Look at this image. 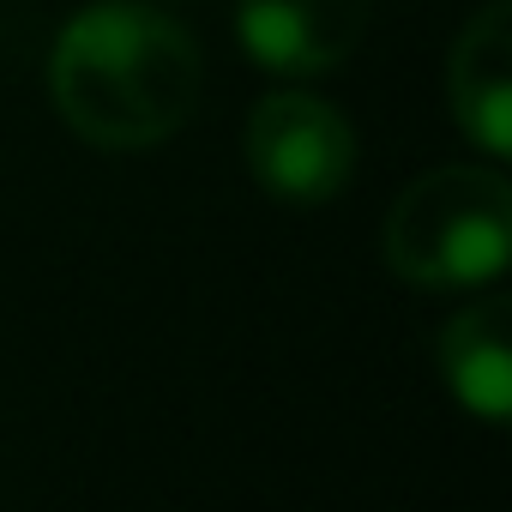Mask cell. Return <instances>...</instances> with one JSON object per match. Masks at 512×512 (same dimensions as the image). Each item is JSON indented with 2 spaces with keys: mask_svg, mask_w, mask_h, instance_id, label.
Wrapping results in <instances>:
<instances>
[{
  "mask_svg": "<svg viewBox=\"0 0 512 512\" xmlns=\"http://www.w3.org/2000/svg\"><path fill=\"white\" fill-rule=\"evenodd\" d=\"M440 380L470 416H482V422H506L512 416L506 296H482V302H470L464 314L446 320V332H440Z\"/></svg>",
  "mask_w": 512,
  "mask_h": 512,
  "instance_id": "obj_6",
  "label": "cell"
},
{
  "mask_svg": "<svg viewBox=\"0 0 512 512\" xmlns=\"http://www.w3.org/2000/svg\"><path fill=\"white\" fill-rule=\"evenodd\" d=\"M446 103L476 151H512V0H488L458 31L446 61Z\"/></svg>",
  "mask_w": 512,
  "mask_h": 512,
  "instance_id": "obj_5",
  "label": "cell"
},
{
  "mask_svg": "<svg viewBox=\"0 0 512 512\" xmlns=\"http://www.w3.org/2000/svg\"><path fill=\"white\" fill-rule=\"evenodd\" d=\"M247 169L284 205H332L356 175V127L308 91H278L247 115Z\"/></svg>",
  "mask_w": 512,
  "mask_h": 512,
  "instance_id": "obj_3",
  "label": "cell"
},
{
  "mask_svg": "<svg viewBox=\"0 0 512 512\" xmlns=\"http://www.w3.org/2000/svg\"><path fill=\"white\" fill-rule=\"evenodd\" d=\"M512 260V187L500 169H428L386 211V266L416 290H476Z\"/></svg>",
  "mask_w": 512,
  "mask_h": 512,
  "instance_id": "obj_2",
  "label": "cell"
},
{
  "mask_svg": "<svg viewBox=\"0 0 512 512\" xmlns=\"http://www.w3.org/2000/svg\"><path fill=\"white\" fill-rule=\"evenodd\" d=\"M205 61L187 25L157 7L91 0L55 37L49 91L61 121L97 151H151L199 109Z\"/></svg>",
  "mask_w": 512,
  "mask_h": 512,
  "instance_id": "obj_1",
  "label": "cell"
},
{
  "mask_svg": "<svg viewBox=\"0 0 512 512\" xmlns=\"http://www.w3.org/2000/svg\"><path fill=\"white\" fill-rule=\"evenodd\" d=\"M374 0H235L241 55L284 79L338 73L368 37Z\"/></svg>",
  "mask_w": 512,
  "mask_h": 512,
  "instance_id": "obj_4",
  "label": "cell"
}]
</instances>
